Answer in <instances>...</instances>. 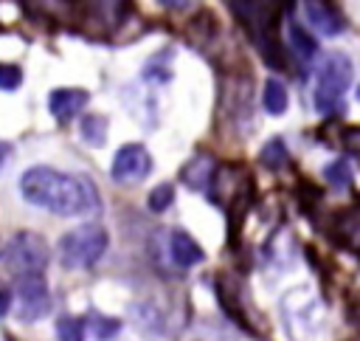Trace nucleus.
I'll return each instance as SVG.
<instances>
[{
  "instance_id": "nucleus-1",
  "label": "nucleus",
  "mask_w": 360,
  "mask_h": 341,
  "mask_svg": "<svg viewBox=\"0 0 360 341\" xmlns=\"http://www.w3.org/2000/svg\"><path fill=\"white\" fill-rule=\"evenodd\" d=\"M20 192L28 203L59 217L93 214L101 206L96 186L84 175H68L51 166H31L20 178Z\"/></svg>"
},
{
  "instance_id": "nucleus-2",
  "label": "nucleus",
  "mask_w": 360,
  "mask_h": 341,
  "mask_svg": "<svg viewBox=\"0 0 360 341\" xmlns=\"http://www.w3.org/2000/svg\"><path fill=\"white\" fill-rule=\"evenodd\" d=\"M107 245H110L107 231L96 223H84L59 240L56 254L68 271H84V268H93L104 256Z\"/></svg>"
},
{
  "instance_id": "nucleus-3",
  "label": "nucleus",
  "mask_w": 360,
  "mask_h": 341,
  "mask_svg": "<svg viewBox=\"0 0 360 341\" xmlns=\"http://www.w3.org/2000/svg\"><path fill=\"white\" fill-rule=\"evenodd\" d=\"M352 73H354V65L346 54H340V51L326 54V59L318 68V82H315V110L318 113L329 116L340 107L343 93L352 85Z\"/></svg>"
},
{
  "instance_id": "nucleus-4",
  "label": "nucleus",
  "mask_w": 360,
  "mask_h": 341,
  "mask_svg": "<svg viewBox=\"0 0 360 341\" xmlns=\"http://www.w3.org/2000/svg\"><path fill=\"white\" fill-rule=\"evenodd\" d=\"M48 259H51L48 242L37 231H20L6 248V268L17 276H42Z\"/></svg>"
},
{
  "instance_id": "nucleus-5",
  "label": "nucleus",
  "mask_w": 360,
  "mask_h": 341,
  "mask_svg": "<svg viewBox=\"0 0 360 341\" xmlns=\"http://www.w3.org/2000/svg\"><path fill=\"white\" fill-rule=\"evenodd\" d=\"M17 304L14 313L20 321H39L51 310V290L42 276H17Z\"/></svg>"
},
{
  "instance_id": "nucleus-6",
  "label": "nucleus",
  "mask_w": 360,
  "mask_h": 341,
  "mask_svg": "<svg viewBox=\"0 0 360 341\" xmlns=\"http://www.w3.org/2000/svg\"><path fill=\"white\" fill-rule=\"evenodd\" d=\"M149 172H152V155L141 144H124L115 152L112 166H110V175L118 186H135V183L146 180Z\"/></svg>"
},
{
  "instance_id": "nucleus-7",
  "label": "nucleus",
  "mask_w": 360,
  "mask_h": 341,
  "mask_svg": "<svg viewBox=\"0 0 360 341\" xmlns=\"http://www.w3.org/2000/svg\"><path fill=\"white\" fill-rule=\"evenodd\" d=\"M236 20L256 37V42L267 39V37H276V25H278V6L276 3H231Z\"/></svg>"
},
{
  "instance_id": "nucleus-8",
  "label": "nucleus",
  "mask_w": 360,
  "mask_h": 341,
  "mask_svg": "<svg viewBox=\"0 0 360 341\" xmlns=\"http://www.w3.org/2000/svg\"><path fill=\"white\" fill-rule=\"evenodd\" d=\"M250 82L248 79H231L222 82L219 90V116L228 118L233 127H239V121H250Z\"/></svg>"
},
{
  "instance_id": "nucleus-9",
  "label": "nucleus",
  "mask_w": 360,
  "mask_h": 341,
  "mask_svg": "<svg viewBox=\"0 0 360 341\" xmlns=\"http://www.w3.org/2000/svg\"><path fill=\"white\" fill-rule=\"evenodd\" d=\"M248 183H250V178L242 172V166L222 163V166H217V172H214V180H211V186H208V197H211L217 206L231 209V203L248 189Z\"/></svg>"
},
{
  "instance_id": "nucleus-10",
  "label": "nucleus",
  "mask_w": 360,
  "mask_h": 341,
  "mask_svg": "<svg viewBox=\"0 0 360 341\" xmlns=\"http://www.w3.org/2000/svg\"><path fill=\"white\" fill-rule=\"evenodd\" d=\"M90 101V93L84 87H56L48 96V110L59 124H68L79 116V110Z\"/></svg>"
},
{
  "instance_id": "nucleus-11",
  "label": "nucleus",
  "mask_w": 360,
  "mask_h": 341,
  "mask_svg": "<svg viewBox=\"0 0 360 341\" xmlns=\"http://www.w3.org/2000/svg\"><path fill=\"white\" fill-rule=\"evenodd\" d=\"M301 11H304V20L309 23V28H315V31L323 34V37H338V34L346 28L343 14H340L335 6H329V3H315V0H309V3L301 6Z\"/></svg>"
},
{
  "instance_id": "nucleus-12",
  "label": "nucleus",
  "mask_w": 360,
  "mask_h": 341,
  "mask_svg": "<svg viewBox=\"0 0 360 341\" xmlns=\"http://www.w3.org/2000/svg\"><path fill=\"white\" fill-rule=\"evenodd\" d=\"M329 234H332V240L340 248H346V251H352V254L360 256V214H354V211H338L332 217V223H329Z\"/></svg>"
},
{
  "instance_id": "nucleus-13",
  "label": "nucleus",
  "mask_w": 360,
  "mask_h": 341,
  "mask_svg": "<svg viewBox=\"0 0 360 341\" xmlns=\"http://www.w3.org/2000/svg\"><path fill=\"white\" fill-rule=\"evenodd\" d=\"M169 254H172V262H174L177 268H194V265H200V262L205 259L200 242H197L191 234L180 231V228L169 234Z\"/></svg>"
},
{
  "instance_id": "nucleus-14",
  "label": "nucleus",
  "mask_w": 360,
  "mask_h": 341,
  "mask_svg": "<svg viewBox=\"0 0 360 341\" xmlns=\"http://www.w3.org/2000/svg\"><path fill=\"white\" fill-rule=\"evenodd\" d=\"M214 172H217L214 158L208 152H197L191 161H186V166L180 169V178L191 189H208L214 180Z\"/></svg>"
},
{
  "instance_id": "nucleus-15",
  "label": "nucleus",
  "mask_w": 360,
  "mask_h": 341,
  "mask_svg": "<svg viewBox=\"0 0 360 341\" xmlns=\"http://www.w3.org/2000/svg\"><path fill=\"white\" fill-rule=\"evenodd\" d=\"M79 135L87 147H104L107 141V118L101 113H90L79 121Z\"/></svg>"
},
{
  "instance_id": "nucleus-16",
  "label": "nucleus",
  "mask_w": 360,
  "mask_h": 341,
  "mask_svg": "<svg viewBox=\"0 0 360 341\" xmlns=\"http://www.w3.org/2000/svg\"><path fill=\"white\" fill-rule=\"evenodd\" d=\"M259 163L270 172H278L290 163V152H287V144L281 138H270L262 149H259Z\"/></svg>"
},
{
  "instance_id": "nucleus-17",
  "label": "nucleus",
  "mask_w": 360,
  "mask_h": 341,
  "mask_svg": "<svg viewBox=\"0 0 360 341\" xmlns=\"http://www.w3.org/2000/svg\"><path fill=\"white\" fill-rule=\"evenodd\" d=\"M287 87L278 82V79H267L264 82V90H262V107L270 113V116H281L287 110Z\"/></svg>"
},
{
  "instance_id": "nucleus-18",
  "label": "nucleus",
  "mask_w": 360,
  "mask_h": 341,
  "mask_svg": "<svg viewBox=\"0 0 360 341\" xmlns=\"http://www.w3.org/2000/svg\"><path fill=\"white\" fill-rule=\"evenodd\" d=\"M287 37H290V45H292V51L304 59V62H309L312 59V54L318 51V42L295 23V20H290V25H287Z\"/></svg>"
},
{
  "instance_id": "nucleus-19",
  "label": "nucleus",
  "mask_w": 360,
  "mask_h": 341,
  "mask_svg": "<svg viewBox=\"0 0 360 341\" xmlns=\"http://www.w3.org/2000/svg\"><path fill=\"white\" fill-rule=\"evenodd\" d=\"M323 175H326V183L335 186V189H343V192L352 189V169H349V161H335V163H329V166L323 169Z\"/></svg>"
},
{
  "instance_id": "nucleus-20",
  "label": "nucleus",
  "mask_w": 360,
  "mask_h": 341,
  "mask_svg": "<svg viewBox=\"0 0 360 341\" xmlns=\"http://www.w3.org/2000/svg\"><path fill=\"white\" fill-rule=\"evenodd\" d=\"M56 338H59V341H84L82 321L73 318V316H62V318L56 321Z\"/></svg>"
},
{
  "instance_id": "nucleus-21",
  "label": "nucleus",
  "mask_w": 360,
  "mask_h": 341,
  "mask_svg": "<svg viewBox=\"0 0 360 341\" xmlns=\"http://www.w3.org/2000/svg\"><path fill=\"white\" fill-rule=\"evenodd\" d=\"M174 203V186L172 183H160V186H155L152 192H149V209L152 211H163V209H169Z\"/></svg>"
},
{
  "instance_id": "nucleus-22",
  "label": "nucleus",
  "mask_w": 360,
  "mask_h": 341,
  "mask_svg": "<svg viewBox=\"0 0 360 341\" xmlns=\"http://www.w3.org/2000/svg\"><path fill=\"white\" fill-rule=\"evenodd\" d=\"M22 85V70L11 62H0V90H17Z\"/></svg>"
},
{
  "instance_id": "nucleus-23",
  "label": "nucleus",
  "mask_w": 360,
  "mask_h": 341,
  "mask_svg": "<svg viewBox=\"0 0 360 341\" xmlns=\"http://www.w3.org/2000/svg\"><path fill=\"white\" fill-rule=\"evenodd\" d=\"M346 307H349V316L360 321V273L349 282V290H346Z\"/></svg>"
},
{
  "instance_id": "nucleus-24",
  "label": "nucleus",
  "mask_w": 360,
  "mask_h": 341,
  "mask_svg": "<svg viewBox=\"0 0 360 341\" xmlns=\"http://www.w3.org/2000/svg\"><path fill=\"white\" fill-rule=\"evenodd\" d=\"M340 138H343V147L346 149H352L354 155H360V127H346Z\"/></svg>"
},
{
  "instance_id": "nucleus-25",
  "label": "nucleus",
  "mask_w": 360,
  "mask_h": 341,
  "mask_svg": "<svg viewBox=\"0 0 360 341\" xmlns=\"http://www.w3.org/2000/svg\"><path fill=\"white\" fill-rule=\"evenodd\" d=\"M8 310H11V290H8V285L0 279V318H3Z\"/></svg>"
},
{
  "instance_id": "nucleus-26",
  "label": "nucleus",
  "mask_w": 360,
  "mask_h": 341,
  "mask_svg": "<svg viewBox=\"0 0 360 341\" xmlns=\"http://www.w3.org/2000/svg\"><path fill=\"white\" fill-rule=\"evenodd\" d=\"M8 155H11V144H8V141H0V169H3V163L8 161Z\"/></svg>"
},
{
  "instance_id": "nucleus-27",
  "label": "nucleus",
  "mask_w": 360,
  "mask_h": 341,
  "mask_svg": "<svg viewBox=\"0 0 360 341\" xmlns=\"http://www.w3.org/2000/svg\"><path fill=\"white\" fill-rule=\"evenodd\" d=\"M0 254H3V242H0Z\"/></svg>"
},
{
  "instance_id": "nucleus-28",
  "label": "nucleus",
  "mask_w": 360,
  "mask_h": 341,
  "mask_svg": "<svg viewBox=\"0 0 360 341\" xmlns=\"http://www.w3.org/2000/svg\"><path fill=\"white\" fill-rule=\"evenodd\" d=\"M357 96H360V90H357Z\"/></svg>"
}]
</instances>
